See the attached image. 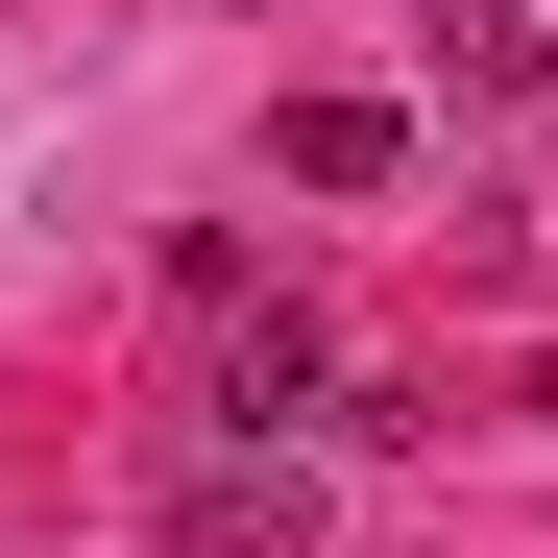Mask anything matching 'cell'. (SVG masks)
<instances>
[{"label":"cell","mask_w":558,"mask_h":558,"mask_svg":"<svg viewBox=\"0 0 558 558\" xmlns=\"http://www.w3.org/2000/svg\"><path fill=\"white\" fill-rule=\"evenodd\" d=\"M267 170H292V195H389L413 122H389V98H292V122H267Z\"/></svg>","instance_id":"obj_1"}]
</instances>
